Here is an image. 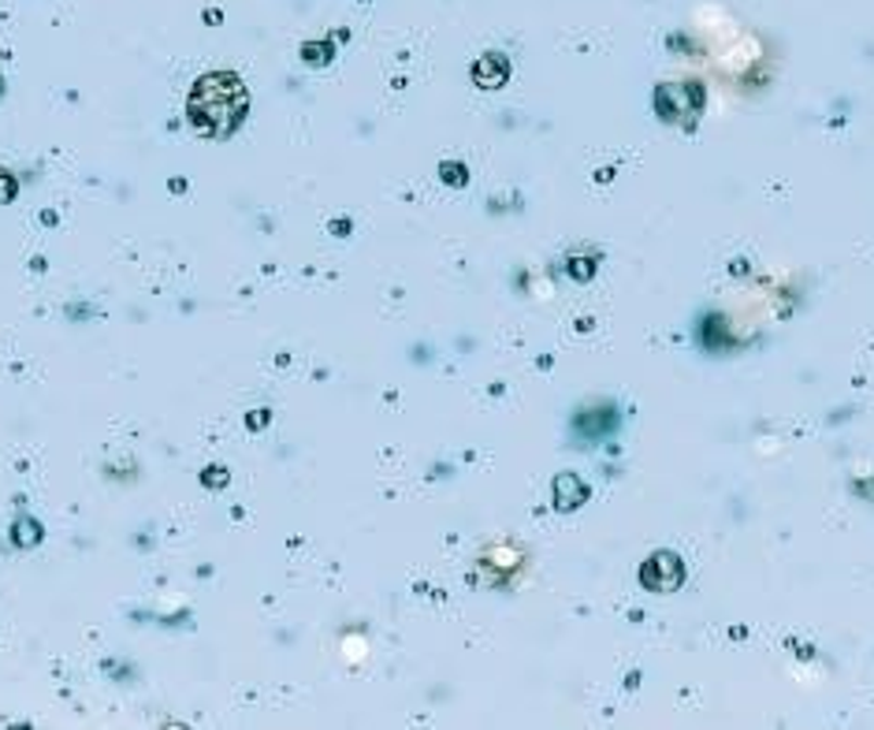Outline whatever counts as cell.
<instances>
[{"label": "cell", "mask_w": 874, "mask_h": 730, "mask_svg": "<svg viewBox=\"0 0 874 730\" xmlns=\"http://www.w3.org/2000/svg\"><path fill=\"white\" fill-rule=\"evenodd\" d=\"M190 124L205 138H227L239 130V124L250 112V93L239 75L231 72H213L201 75L187 98Z\"/></svg>", "instance_id": "6da1fadb"}, {"label": "cell", "mask_w": 874, "mask_h": 730, "mask_svg": "<svg viewBox=\"0 0 874 730\" xmlns=\"http://www.w3.org/2000/svg\"><path fill=\"white\" fill-rule=\"evenodd\" d=\"M38 537H41V533H38V526H34L30 518H23V521H20V529H15V541H20L23 548H26V544H34V541H38Z\"/></svg>", "instance_id": "7a4b0ae2"}, {"label": "cell", "mask_w": 874, "mask_h": 730, "mask_svg": "<svg viewBox=\"0 0 874 730\" xmlns=\"http://www.w3.org/2000/svg\"><path fill=\"white\" fill-rule=\"evenodd\" d=\"M12 198H15V179L8 172H0V205L12 202Z\"/></svg>", "instance_id": "3957f363"}]
</instances>
